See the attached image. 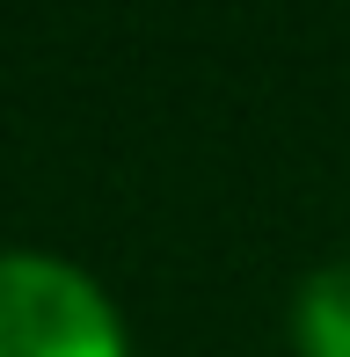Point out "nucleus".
Segmentation results:
<instances>
[{
  "instance_id": "f257e3e1",
  "label": "nucleus",
  "mask_w": 350,
  "mask_h": 357,
  "mask_svg": "<svg viewBox=\"0 0 350 357\" xmlns=\"http://www.w3.org/2000/svg\"><path fill=\"white\" fill-rule=\"evenodd\" d=\"M0 357H132L109 291L59 255H0Z\"/></svg>"
},
{
  "instance_id": "f03ea898",
  "label": "nucleus",
  "mask_w": 350,
  "mask_h": 357,
  "mask_svg": "<svg viewBox=\"0 0 350 357\" xmlns=\"http://www.w3.org/2000/svg\"><path fill=\"white\" fill-rule=\"evenodd\" d=\"M292 343H299V357H350V263H328L299 284Z\"/></svg>"
}]
</instances>
